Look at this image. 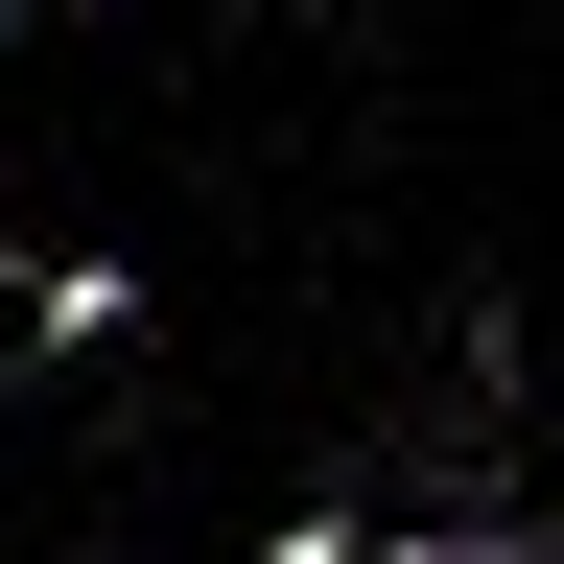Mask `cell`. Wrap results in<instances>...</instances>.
<instances>
[{"instance_id":"1","label":"cell","mask_w":564,"mask_h":564,"mask_svg":"<svg viewBox=\"0 0 564 564\" xmlns=\"http://www.w3.org/2000/svg\"><path fill=\"white\" fill-rule=\"evenodd\" d=\"M259 564H352V518H282V541H259Z\"/></svg>"}]
</instances>
